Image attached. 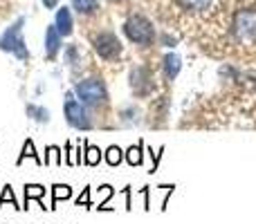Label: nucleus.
Listing matches in <instances>:
<instances>
[{"label":"nucleus","instance_id":"nucleus-22","mask_svg":"<svg viewBox=\"0 0 256 224\" xmlns=\"http://www.w3.org/2000/svg\"><path fill=\"white\" fill-rule=\"evenodd\" d=\"M66 63L70 67L79 65V47H76V45H68L66 47Z\"/></svg>","mask_w":256,"mask_h":224},{"label":"nucleus","instance_id":"nucleus-3","mask_svg":"<svg viewBox=\"0 0 256 224\" xmlns=\"http://www.w3.org/2000/svg\"><path fill=\"white\" fill-rule=\"evenodd\" d=\"M74 94L84 106H102L108 101V90L104 81L99 79H84L74 85Z\"/></svg>","mask_w":256,"mask_h":224},{"label":"nucleus","instance_id":"nucleus-14","mask_svg":"<svg viewBox=\"0 0 256 224\" xmlns=\"http://www.w3.org/2000/svg\"><path fill=\"white\" fill-rule=\"evenodd\" d=\"M27 157H30V159H34V162L36 164H38V166H40V164H43V159H40L38 157V155H36V148H34V141H32V139H27L25 141V144H22V150H20V157H18V166H20V164L22 162H25V159Z\"/></svg>","mask_w":256,"mask_h":224},{"label":"nucleus","instance_id":"nucleus-15","mask_svg":"<svg viewBox=\"0 0 256 224\" xmlns=\"http://www.w3.org/2000/svg\"><path fill=\"white\" fill-rule=\"evenodd\" d=\"M104 159H106L108 166H120V164L124 162V150H122L120 146H110V148L104 153Z\"/></svg>","mask_w":256,"mask_h":224},{"label":"nucleus","instance_id":"nucleus-27","mask_svg":"<svg viewBox=\"0 0 256 224\" xmlns=\"http://www.w3.org/2000/svg\"><path fill=\"white\" fill-rule=\"evenodd\" d=\"M162 43L166 45V47H173V45H176V38H171V36H162Z\"/></svg>","mask_w":256,"mask_h":224},{"label":"nucleus","instance_id":"nucleus-11","mask_svg":"<svg viewBox=\"0 0 256 224\" xmlns=\"http://www.w3.org/2000/svg\"><path fill=\"white\" fill-rule=\"evenodd\" d=\"M48 193V189L40 184H25V204H22V209H30V200H38V202H43V195Z\"/></svg>","mask_w":256,"mask_h":224},{"label":"nucleus","instance_id":"nucleus-19","mask_svg":"<svg viewBox=\"0 0 256 224\" xmlns=\"http://www.w3.org/2000/svg\"><path fill=\"white\" fill-rule=\"evenodd\" d=\"M126 162L130 164V166H140V164L144 162V155H142V144L130 146V148L126 150Z\"/></svg>","mask_w":256,"mask_h":224},{"label":"nucleus","instance_id":"nucleus-12","mask_svg":"<svg viewBox=\"0 0 256 224\" xmlns=\"http://www.w3.org/2000/svg\"><path fill=\"white\" fill-rule=\"evenodd\" d=\"M72 198V189L68 184H54L52 186V207L50 209H56V204L61 200H70Z\"/></svg>","mask_w":256,"mask_h":224},{"label":"nucleus","instance_id":"nucleus-21","mask_svg":"<svg viewBox=\"0 0 256 224\" xmlns=\"http://www.w3.org/2000/svg\"><path fill=\"white\" fill-rule=\"evenodd\" d=\"M4 202H12V207H16V209H22L20 204L16 202V195H14V189H12V186H9V184L4 186V189H2V195H0V209L4 207Z\"/></svg>","mask_w":256,"mask_h":224},{"label":"nucleus","instance_id":"nucleus-25","mask_svg":"<svg viewBox=\"0 0 256 224\" xmlns=\"http://www.w3.org/2000/svg\"><path fill=\"white\" fill-rule=\"evenodd\" d=\"M124 195H126V209H128V211H130V209H132V200H130V186H126V189H124Z\"/></svg>","mask_w":256,"mask_h":224},{"label":"nucleus","instance_id":"nucleus-17","mask_svg":"<svg viewBox=\"0 0 256 224\" xmlns=\"http://www.w3.org/2000/svg\"><path fill=\"white\" fill-rule=\"evenodd\" d=\"M182 9H189V11H202V9L212 7L214 0H178Z\"/></svg>","mask_w":256,"mask_h":224},{"label":"nucleus","instance_id":"nucleus-13","mask_svg":"<svg viewBox=\"0 0 256 224\" xmlns=\"http://www.w3.org/2000/svg\"><path fill=\"white\" fill-rule=\"evenodd\" d=\"M84 148H86L84 164H88V166H97V164L102 162V148H97V146L88 144V141H84Z\"/></svg>","mask_w":256,"mask_h":224},{"label":"nucleus","instance_id":"nucleus-4","mask_svg":"<svg viewBox=\"0 0 256 224\" xmlns=\"http://www.w3.org/2000/svg\"><path fill=\"white\" fill-rule=\"evenodd\" d=\"M234 36L240 43H256V11L254 9H240L232 22Z\"/></svg>","mask_w":256,"mask_h":224},{"label":"nucleus","instance_id":"nucleus-20","mask_svg":"<svg viewBox=\"0 0 256 224\" xmlns=\"http://www.w3.org/2000/svg\"><path fill=\"white\" fill-rule=\"evenodd\" d=\"M45 159H43V164H50V159H52L54 164H56V166H61L63 164V157H61V148H58V146H48V148H45Z\"/></svg>","mask_w":256,"mask_h":224},{"label":"nucleus","instance_id":"nucleus-23","mask_svg":"<svg viewBox=\"0 0 256 224\" xmlns=\"http://www.w3.org/2000/svg\"><path fill=\"white\" fill-rule=\"evenodd\" d=\"M76 207H86L90 209V189H84V193L76 198Z\"/></svg>","mask_w":256,"mask_h":224},{"label":"nucleus","instance_id":"nucleus-18","mask_svg":"<svg viewBox=\"0 0 256 224\" xmlns=\"http://www.w3.org/2000/svg\"><path fill=\"white\" fill-rule=\"evenodd\" d=\"M72 7H74L81 16H86V13H94V11H97L99 4H97V0H72Z\"/></svg>","mask_w":256,"mask_h":224},{"label":"nucleus","instance_id":"nucleus-7","mask_svg":"<svg viewBox=\"0 0 256 224\" xmlns=\"http://www.w3.org/2000/svg\"><path fill=\"white\" fill-rule=\"evenodd\" d=\"M130 88L137 97H148L153 92V76L146 67H132L130 70Z\"/></svg>","mask_w":256,"mask_h":224},{"label":"nucleus","instance_id":"nucleus-2","mask_svg":"<svg viewBox=\"0 0 256 224\" xmlns=\"http://www.w3.org/2000/svg\"><path fill=\"white\" fill-rule=\"evenodd\" d=\"M22 25H25V18H18L12 27H7V31L0 36V49L12 52L20 61H30V52H27L25 40H22Z\"/></svg>","mask_w":256,"mask_h":224},{"label":"nucleus","instance_id":"nucleus-1","mask_svg":"<svg viewBox=\"0 0 256 224\" xmlns=\"http://www.w3.org/2000/svg\"><path fill=\"white\" fill-rule=\"evenodd\" d=\"M124 34L128 36L130 43H137V45H153V40H155L153 25H150V20L146 16H142V13H132L124 22Z\"/></svg>","mask_w":256,"mask_h":224},{"label":"nucleus","instance_id":"nucleus-28","mask_svg":"<svg viewBox=\"0 0 256 224\" xmlns=\"http://www.w3.org/2000/svg\"><path fill=\"white\" fill-rule=\"evenodd\" d=\"M43 4H45L48 9H54V7L58 4V0H43Z\"/></svg>","mask_w":256,"mask_h":224},{"label":"nucleus","instance_id":"nucleus-10","mask_svg":"<svg viewBox=\"0 0 256 224\" xmlns=\"http://www.w3.org/2000/svg\"><path fill=\"white\" fill-rule=\"evenodd\" d=\"M164 76H166L168 81H173L178 74H180V70H182V58L178 56V54H173V52H168L166 56H164Z\"/></svg>","mask_w":256,"mask_h":224},{"label":"nucleus","instance_id":"nucleus-9","mask_svg":"<svg viewBox=\"0 0 256 224\" xmlns=\"http://www.w3.org/2000/svg\"><path fill=\"white\" fill-rule=\"evenodd\" d=\"M54 25H56V29H58V34H61V36H70L72 29H74V20H72L70 9H68V7H61V9H58Z\"/></svg>","mask_w":256,"mask_h":224},{"label":"nucleus","instance_id":"nucleus-5","mask_svg":"<svg viewBox=\"0 0 256 224\" xmlns=\"http://www.w3.org/2000/svg\"><path fill=\"white\" fill-rule=\"evenodd\" d=\"M63 112H66L68 123H70L72 128H76V130H90V128H92V119H90L86 106L81 101H76L72 94H68V97H66Z\"/></svg>","mask_w":256,"mask_h":224},{"label":"nucleus","instance_id":"nucleus-8","mask_svg":"<svg viewBox=\"0 0 256 224\" xmlns=\"http://www.w3.org/2000/svg\"><path fill=\"white\" fill-rule=\"evenodd\" d=\"M61 38L63 36L58 34L56 25H50L48 31H45V56L52 61V58H56L58 49H61Z\"/></svg>","mask_w":256,"mask_h":224},{"label":"nucleus","instance_id":"nucleus-6","mask_svg":"<svg viewBox=\"0 0 256 224\" xmlns=\"http://www.w3.org/2000/svg\"><path fill=\"white\" fill-rule=\"evenodd\" d=\"M94 52L104 58V61H117L122 56V43L112 31H99L92 38Z\"/></svg>","mask_w":256,"mask_h":224},{"label":"nucleus","instance_id":"nucleus-24","mask_svg":"<svg viewBox=\"0 0 256 224\" xmlns=\"http://www.w3.org/2000/svg\"><path fill=\"white\" fill-rule=\"evenodd\" d=\"M99 193H102V202H99V207H97V209H102L104 204H106V200H108V198H110V195H112V186L104 184L102 189H99Z\"/></svg>","mask_w":256,"mask_h":224},{"label":"nucleus","instance_id":"nucleus-26","mask_svg":"<svg viewBox=\"0 0 256 224\" xmlns=\"http://www.w3.org/2000/svg\"><path fill=\"white\" fill-rule=\"evenodd\" d=\"M132 114H137V108H126V110H122V117L124 119H132Z\"/></svg>","mask_w":256,"mask_h":224},{"label":"nucleus","instance_id":"nucleus-16","mask_svg":"<svg viewBox=\"0 0 256 224\" xmlns=\"http://www.w3.org/2000/svg\"><path fill=\"white\" fill-rule=\"evenodd\" d=\"M27 114H30L34 121H38V123H48L50 121V110L48 108H43V106H34V103H30V106L25 108Z\"/></svg>","mask_w":256,"mask_h":224},{"label":"nucleus","instance_id":"nucleus-29","mask_svg":"<svg viewBox=\"0 0 256 224\" xmlns=\"http://www.w3.org/2000/svg\"><path fill=\"white\" fill-rule=\"evenodd\" d=\"M115 2H120V0H115Z\"/></svg>","mask_w":256,"mask_h":224}]
</instances>
